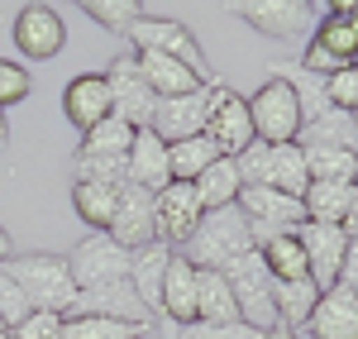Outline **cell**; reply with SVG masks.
<instances>
[{
	"label": "cell",
	"mask_w": 358,
	"mask_h": 339,
	"mask_svg": "<svg viewBox=\"0 0 358 339\" xmlns=\"http://www.w3.org/2000/svg\"><path fill=\"white\" fill-rule=\"evenodd\" d=\"M0 273L24 291V301L34 311H48V315H67L77 311V282H72V268L62 254H15L0 263Z\"/></svg>",
	"instance_id": "1"
},
{
	"label": "cell",
	"mask_w": 358,
	"mask_h": 339,
	"mask_svg": "<svg viewBox=\"0 0 358 339\" xmlns=\"http://www.w3.org/2000/svg\"><path fill=\"white\" fill-rule=\"evenodd\" d=\"M358 62V15H354V0H339V5H325L320 20L310 29L301 48V72L310 77H334L344 67Z\"/></svg>",
	"instance_id": "2"
},
{
	"label": "cell",
	"mask_w": 358,
	"mask_h": 339,
	"mask_svg": "<svg viewBox=\"0 0 358 339\" xmlns=\"http://www.w3.org/2000/svg\"><path fill=\"white\" fill-rule=\"evenodd\" d=\"M248 249H258V244H253V234H248L239 205H224V210H206V215H201L196 234L182 244V249H177V254L187 258L192 268L224 273V268H229L234 258H244Z\"/></svg>",
	"instance_id": "3"
},
{
	"label": "cell",
	"mask_w": 358,
	"mask_h": 339,
	"mask_svg": "<svg viewBox=\"0 0 358 339\" xmlns=\"http://www.w3.org/2000/svg\"><path fill=\"white\" fill-rule=\"evenodd\" d=\"M248 120L258 143H296L301 134V96L287 77H268L248 96Z\"/></svg>",
	"instance_id": "4"
},
{
	"label": "cell",
	"mask_w": 358,
	"mask_h": 339,
	"mask_svg": "<svg viewBox=\"0 0 358 339\" xmlns=\"http://www.w3.org/2000/svg\"><path fill=\"white\" fill-rule=\"evenodd\" d=\"M224 282H229V291H234V306H239V320H244V325H253L258 335L277 330L273 277H268V268H263V254H258V249H248L244 258H234V263L224 268Z\"/></svg>",
	"instance_id": "5"
},
{
	"label": "cell",
	"mask_w": 358,
	"mask_h": 339,
	"mask_svg": "<svg viewBox=\"0 0 358 339\" xmlns=\"http://www.w3.org/2000/svg\"><path fill=\"white\" fill-rule=\"evenodd\" d=\"M239 215H244L248 234H253V244L263 249L268 239H282V234H296L306 225V205L296 196H282L273 187H244L239 192Z\"/></svg>",
	"instance_id": "6"
},
{
	"label": "cell",
	"mask_w": 358,
	"mask_h": 339,
	"mask_svg": "<svg viewBox=\"0 0 358 339\" xmlns=\"http://www.w3.org/2000/svg\"><path fill=\"white\" fill-rule=\"evenodd\" d=\"M320 10L325 5H310V0H248V5H234V15L253 34L277 38V43H301V38H310Z\"/></svg>",
	"instance_id": "7"
},
{
	"label": "cell",
	"mask_w": 358,
	"mask_h": 339,
	"mask_svg": "<svg viewBox=\"0 0 358 339\" xmlns=\"http://www.w3.org/2000/svg\"><path fill=\"white\" fill-rule=\"evenodd\" d=\"M129 43H134V53L177 57V62H187L192 72H201L206 82H215V77H210V67H206V48H201V38H196L187 24H177V20H163V15H143V20L129 29Z\"/></svg>",
	"instance_id": "8"
},
{
	"label": "cell",
	"mask_w": 358,
	"mask_h": 339,
	"mask_svg": "<svg viewBox=\"0 0 358 339\" xmlns=\"http://www.w3.org/2000/svg\"><path fill=\"white\" fill-rule=\"evenodd\" d=\"M101 77L110 86V115L115 120H124L129 129H148V124H153V110H158V96L138 77V57L134 53L110 57V67H106Z\"/></svg>",
	"instance_id": "9"
},
{
	"label": "cell",
	"mask_w": 358,
	"mask_h": 339,
	"mask_svg": "<svg viewBox=\"0 0 358 339\" xmlns=\"http://www.w3.org/2000/svg\"><path fill=\"white\" fill-rule=\"evenodd\" d=\"M129 249H120L110 234H86L82 244L67 254V268H72V282L77 291L86 287H106V282H124L129 277Z\"/></svg>",
	"instance_id": "10"
},
{
	"label": "cell",
	"mask_w": 358,
	"mask_h": 339,
	"mask_svg": "<svg viewBox=\"0 0 358 339\" xmlns=\"http://www.w3.org/2000/svg\"><path fill=\"white\" fill-rule=\"evenodd\" d=\"M206 139L220 143L224 158H239L253 143V120H248V96L229 91L224 82L210 86V115H206Z\"/></svg>",
	"instance_id": "11"
},
{
	"label": "cell",
	"mask_w": 358,
	"mask_h": 339,
	"mask_svg": "<svg viewBox=\"0 0 358 339\" xmlns=\"http://www.w3.org/2000/svg\"><path fill=\"white\" fill-rule=\"evenodd\" d=\"M106 234H110L120 249H129V254L158 244V205H153V192L124 182L120 187V205H115V220H110Z\"/></svg>",
	"instance_id": "12"
},
{
	"label": "cell",
	"mask_w": 358,
	"mask_h": 339,
	"mask_svg": "<svg viewBox=\"0 0 358 339\" xmlns=\"http://www.w3.org/2000/svg\"><path fill=\"white\" fill-rule=\"evenodd\" d=\"M15 48L29 57V62H48L67 48V24H62V15H57L53 5H24L20 15H15Z\"/></svg>",
	"instance_id": "13"
},
{
	"label": "cell",
	"mask_w": 358,
	"mask_h": 339,
	"mask_svg": "<svg viewBox=\"0 0 358 339\" xmlns=\"http://www.w3.org/2000/svg\"><path fill=\"white\" fill-rule=\"evenodd\" d=\"M153 205H158V244H167V249H182L196 234L201 215H206V205H201L192 182H167L153 196Z\"/></svg>",
	"instance_id": "14"
},
{
	"label": "cell",
	"mask_w": 358,
	"mask_h": 339,
	"mask_svg": "<svg viewBox=\"0 0 358 339\" xmlns=\"http://www.w3.org/2000/svg\"><path fill=\"white\" fill-rule=\"evenodd\" d=\"M296 239H301L306 263H310V282L320 287V291H330V287L339 282L344 254H349V229L344 225H310V220H306V225L296 229Z\"/></svg>",
	"instance_id": "15"
},
{
	"label": "cell",
	"mask_w": 358,
	"mask_h": 339,
	"mask_svg": "<svg viewBox=\"0 0 358 339\" xmlns=\"http://www.w3.org/2000/svg\"><path fill=\"white\" fill-rule=\"evenodd\" d=\"M215 86V82H210ZM210 86H201L192 96H172V101H158L153 110V134L163 143H182V139H201L206 134V115H210Z\"/></svg>",
	"instance_id": "16"
},
{
	"label": "cell",
	"mask_w": 358,
	"mask_h": 339,
	"mask_svg": "<svg viewBox=\"0 0 358 339\" xmlns=\"http://www.w3.org/2000/svg\"><path fill=\"white\" fill-rule=\"evenodd\" d=\"M72 315H106V320H124V325H138V330H153V315L138 301V291L124 282H106V287H86L77 296V311Z\"/></svg>",
	"instance_id": "17"
},
{
	"label": "cell",
	"mask_w": 358,
	"mask_h": 339,
	"mask_svg": "<svg viewBox=\"0 0 358 339\" xmlns=\"http://www.w3.org/2000/svg\"><path fill=\"white\" fill-rule=\"evenodd\" d=\"M62 115H67V124L77 134H91L101 120H110V86H106V77L101 72L72 77L67 91H62Z\"/></svg>",
	"instance_id": "18"
},
{
	"label": "cell",
	"mask_w": 358,
	"mask_h": 339,
	"mask_svg": "<svg viewBox=\"0 0 358 339\" xmlns=\"http://www.w3.org/2000/svg\"><path fill=\"white\" fill-rule=\"evenodd\" d=\"M158 315L172 320L177 330L196 325V268L177 254V249H172L167 273H163V301H158ZM177 330H172V335H177Z\"/></svg>",
	"instance_id": "19"
},
{
	"label": "cell",
	"mask_w": 358,
	"mask_h": 339,
	"mask_svg": "<svg viewBox=\"0 0 358 339\" xmlns=\"http://www.w3.org/2000/svg\"><path fill=\"white\" fill-rule=\"evenodd\" d=\"M310 339H358V291L334 282L330 291H320V306L306 320Z\"/></svg>",
	"instance_id": "20"
},
{
	"label": "cell",
	"mask_w": 358,
	"mask_h": 339,
	"mask_svg": "<svg viewBox=\"0 0 358 339\" xmlns=\"http://www.w3.org/2000/svg\"><path fill=\"white\" fill-rule=\"evenodd\" d=\"M138 57V77L148 82V91L158 96V101H172V96H192L201 86H210L201 72H192L187 62H177V57H158V53H134Z\"/></svg>",
	"instance_id": "21"
},
{
	"label": "cell",
	"mask_w": 358,
	"mask_h": 339,
	"mask_svg": "<svg viewBox=\"0 0 358 339\" xmlns=\"http://www.w3.org/2000/svg\"><path fill=\"white\" fill-rule=\"evenodd\" d=\"M129 182L143 187V192H163L172 182V168H167V143L153 134V129H138L134 143H129Z\"/></svg>",
	"instance_id": "22"
},
{
	"label": "cell",
	"mask_w": 358,
	"mask_h": 339,
	"mask_svg": "<svg viewBox=\"0 0 358 339\" xmlns=\"http://www.w3.org/2000/svg\"><path fill=\"white\" fill-rule=\"evenodd\" d=\"M234 320H239V306L224 273L196 268V325H234Z\"/></svg>",
	"instance_id": "23"
},
{
	"label": "cell",
	"mask_w": 358,
	"mask_h": 339,
	"mask_svg": "<svg viewBox=\"0 0 358 339\" xmlns=\"http://www.w3.org/2000/svg\"><path fill=\"white\" fill-rule=\"evenodd\" d=\"M354 182H310L306 187V220L310 225H344L349 220V210H354Z\"/></svg>",
	"instance_id": "24"
},
{
	"label": "cell",
	"mask_w": 358,
	"mask_h": 339,
	"mask_svg": "<svg viewBox=\"0 0 358 339\" xmlns=\"http://www.w3.org/2000/svg\"><path fill=\"white\" fill-rule=\"evenodd\" d=\"M273 306H277V330H306V320L320 306V287L310 277H296V282H273Z\"/></svg>",
	"instance_id": "25"
},
{
	"label": "cell",
	"mask_w": 358,
	"mask_h": 339,
	"mask_svg": "<svg viewBox=\"0 0 358 339\" xmlns=\"http://www.w3.org/2000/svg\"><path fill=\"white\" fill-rule=\"evenodd\" d=\"M167 258L172 249L167 244H148L129 258V287L138 291V301L148 306V315H158V301H163V273H167Z\"/></svg>",
	"instance_id": "26"
},
{
	"label": "cell",
	"mask_w": 358,
	"mask_h": 339,
	"mask_svg": "<svg viewBox=\"0 0 358 339\" xmlns=\"http://www.w3.org/2000/svg\"><path fill=\"white\" fill-rule=\"evenodd\" d=\"M263 187H273L282 196H306V187H310V172H306V153L301 143H273L268 148V182Z\"/></svg>",
	"instance_id": "27"
},
{
	"label": "cell",
	"mask_w": 358,
	"mask_h": 339,
	"mask_svg": "<svg viewBox=\"0 0 358 339\" xmlns=\"http://www.w3.org/2000/svg\"><path fill=\"white\" fill-rule=\"evenodd\" d=\"M224 153L215 139H182V143H167V168H172V182H196L206 168H215Z\"/></svg>",
	"instance_id": "28"
},
{
	"label": "cell",
	"mask_w": 358,
	"mask_h": 339,
	"mask_svg": "<svg viewBox=\"0 0 358 339\" xmlns=\"http://www.w3.org/2000/svg\"><path fill=\"white\" fill-rule=\"evenodd\" d=\"M72 205L82 215L91 234H106L115 220V205H120V187H101V182H72Z\"/></svg>",
	"instance_id": "29"
},
{
	"label": "cell",
	"mask_w": 358,
	"mask_h": 339,
	"mask_svg": "<svg viewBox=\"0 0 358 339\" xmlns=\"http://www.w3.org/2000/svg\"><path fill=\"white\" fill-rule=\"evenodd\" d=\"M192 187H196V196H201V205H206V210H224V205H234V201H239V192H244L234 158H220L215 168H206Z\"/></svg>",
	"instance_id": "30"
},
{
	"label": "cell",
	"mask_w": 358,
	"mask_h": 339,
	"mask_svg": "<svg viewBox=\"0 0 358 339\" xmlns=\"http://www.w3.org/2000/svg\"><path fill=\"white\" fill-rule=\"evenodd\" d=\"M263 268L273 282H296V277H310V263H306V249L296 234H282V239H268L263 249Z\"/></svg>",
	"instance_id": "31"
},
{
	"label": "cell",
	"mask_w": 358,
	"mask_h": 339,
	"mask_svg": "<svg viewBox=\"0 0 358 339\" xmlns=\"http://www.w3.org/2000/svg\"><path fill=\"white\" fill-rule=\"evenodd\" d=\"M138 129H129L124 120H101L91 134H82V143H77V153L82 158H129V143H134Z\"/></svg>",
	"instance_id": "32"
},
{
	"label": "cell",
	"mask_w": 358,
	"mask_h": 339,
	"mask_svg": "<svg viewBox=\"0 0 358 339\" xmlns=\"http://www.w3.org/2000/svg\"><path fill=\"white\" fill-rule=\"evenodd\" d=\"M148 330L124 325V320H106V315H67L62 320V339H143Z\"/></svg>",
	"instance_id": "33"
},
{
	"label": "cell",
	"mask_w": 358,
	"mask_h": 339,
	"mask_svg": "<svg viewBox=\"0 0 358 339\" xmlns=\"http://www.w3.org/2000/svg\"><path fill=\"white\" fill-rule=\"evenodd\" d=\"M301 153L310 182H354L358 153H344V148H301Z\"/></svg>",
	"instance_id": "34"
},
{
	"label": "cell",
	"mask_w": 358,
	"mask_h": 339,
	"mask_svg": "<svg viewBox=\"0 0 358 339\" xmlns=\"http://www.w3.org/2000/svg\"><path fill=\"white\" fill-rule=\"evenodd\" d=\"M82 15L110 34H129L143 20V5H134V0H82Z\"/></svg>",
	"instance_id": "35"
},
{
	"label": "cell",
	"mask_w": 358,
	"mask_h": 339,
	"mask_svg": "<svg viewBox=\"0 0 358 339\" xmlns=\"http://www.w3.org/2000/svg\"><path fill=\"white\" fill-rule=\"evenodd\" d=\"M77 182H101V187H124L129 182V158H72Z\"/></svg>",
	"instance_id": "36"
},
{
	"label": "cell",
	"mask_w": 358,
	"mask_h": 339,
	"mask_svg": "<svg viewBox=\"0 0 358 339\" xmlns=\"http://www.w3.org/2000/svg\"><path fill=\"white\" fill-rule=\"evenodd\" d=\"M29 91H34V77L20 62L0 57V115L10 110V106H20V101H29Z\"/></svg>",
	"instance_id": "37"
},
{
	"label": "cell",
	"mask_w": 358,
	"mask_h": 339,
	"mask_svg": "<svg viewBox=\"0 0 358 339\" xmlns=\"http://www.w3.org/2000/svg\"><path fill=\"white\" fill-rule=\"evenodd\" d=\"M325 82V96H330L334 110L354 115L358 110V67H344V72H334V77H320Z\"/></svg>",
	"instance_id": "38"
},
{
	"label": "cell",
	"mask_w": 358,
	"mask_h": 339,
	"mask_svg": "<svg viewBox=\"0 0 358 339\" xmlns=\"http://www.w3.org/2000/svg\"><path fill=\"white\" fill-rule=\"evenodd\" d=\"M268 148H273V143L253 139L244 153L234 158V168H239V182H244V187H263V182H268Z\"/></svg>",
	"instance_id": "39"
},
{
	"label": "cell",
	"mask_w": 358,
	"mask_h": 339,
	"mask_svg": "<svg viewBox=\"0 0 358 339\" xmlns=\"http://www.w3.org/2000/svg\"><path fill=\"white\" fill-rule=\"evenodd\" d=\"M10 339H62V315H48V311H29L24 325H15Z\"/></svg>",
	"instance_id": "40"
},
{
	"label": "cell",
	"mask_w": 358,
	"mask_h": 339,
	"mask_svg": "<svg viewBox=\"0 0 358 339\" xmlns=\"http://www.w3.org/2000/svg\"><path fill=\"white\" fill-rule=\"evenodd\" d=\"M29 311H34V306L24 301V291H20V287H15L10 277H5V273H0V320H5V330L24 325V315H29Z\"/></svg>",
	"instance_id": "41"
},
{
	"label": "cell",
	"mask_w": 358,
	"mask_h": 339,
	"mask_svg": "<svg viewBox=\"0 0 358 339\" xmlns=\"http://www.w3.org/2000/svg\"><path fill=\"white\" fill-rule=\"evenodd\" d=\"M172 339H263V335L253 325H244V320H234V325H187Z\"/></svg>",
	"instance_id": "42"
},
{
	"label": "cell",
	"mask_w": 358,
	"mask_h": 339,
	"mask_svg": "<svg viewBox=\"0 0 358 339\" xmlns=\"http://www.w3.org/2000/svg\"><path fill=\"white\" fill-rule=\"evenodd\" d=\"M339 287L358 291V234H349V254H344V268H339Z\"/></svg>",
	"instance_id": "43"
},
{
	"label": "cell",
	"mask_w": 358,
	"mask_h": 339,
	"mask_svg": "<svg viewBox=\"0 0 358 339\" xmlns=\"http://www.w3.org/2000/svg\"><path fill=\"white\" fill-rule=\"evenodd\" d=\"M5 258H15V239H10V229L0 225V263H5Z\"/></svg>",
	"instance_id": "44"
},
{
	"label": "cell",
	"mask_w": 358,
	"mask_h": 339,
	"mask_svg": "<svg viewBox=\"0 0 358 339\" xmlns=\"http://www.w3.org/2000/svg\"><path fill=\"white\" fill-rule=\"evenodd\" d=\"M344 229H349V234H358V192H354V210H349V220H344Z\"/></svg>",
	"instance_id": "45"
},
{
	"label": "cell",
	"mask_w": 358,
	"mask_h": 339,
	"mask_svg": "<svg viewBox=\"0 0 358 339\" xmlns=\"http://www.w3.org/2000/svg\"><path fill=\"white\" fill-rule=\"evenodd\" d=\"M5 143H10V124H5V115H0V153H5Z\"/></svg>",
	"instance_id": "46"
},
{
	"label": "cell",
	"mask_w": 358,
	"mask_h": 339,
	"mask_svg": "<svg viewBox=\"0 0 358 339\" xmlns=\"http://www.w3.org/2000/svg\"><path fill=\"white\" fill-rule=\"evenodd\" d=\"M263 339H301V335H292V330H268Z\"/></svg>",
	"instance_id": "47"
},
{
	"label": "cell",
	"mask_w": 358,
	"mask_h": 339,
	"mask_svg": "<svg viewBox=\"0 0 358 339\" xmlns=\"http://www.w3.org/2000/svg\"><path fill=\"white\" fill-rule=\"evenodd\" d=\"M0 339H10V330H0Z\"/></svg>",
	"instance_id": "48"
},
{
	"label": "cell",
	"mask_w": 358,
	"mask_h": 339,
	"mask_svg": "<svg viewBox=\"0 0 358 339\" xmlns=\"http://www.w3.org/2000/svg\"><path fill=\"white\" fill-rule=\"evenodd\" d=\"M354 129H358V110H354Z\"/></svg>",
	"instance_id": "49"
},
{
	"label": "cell",
	"mask_w": 358,
	"mask_h": 339,
	"mask_svg": "<svg viewBox=\"0 0 358 339\" xmlns=\"http://www.w3.org/2000/svg\"><path fill=\"white\" fill-rule=\"evenodd\" d=\"M354 15H358V0H354Z\"/></svg>",
	"instance_id": "50"
},
{
	"label": "cell",
	"mask_w": 358,
	"mask_h": 339,
	"mask_svg": "<svg viewBox=\"0 0 358 339\" xmlns=\"http://www.w3.org/2000/svg\"><path fill=\"white\" fill-rule=\"evenodd\" d=\"M354 187H358V172H354Z\"/></svg>",
	"instance_id": "51"
},
{
	"label": "cell",
	"mask_w": 358,
	"mask_h": 339,
	"mask_svg": "<svg viewBox=\"0 0 358 339\" xmlns=\"http://www.w3.org/2000/svg\"><path fill=\"white\" fill-rule=\"evenodd\" d=\"M0 330H5V320H0Z\"/></svg>",
	"instance_id": "52"
},
{
	"label": "cell",
	"mask_w": 358,
	"mask_h": 339,
	"mask_svg": "<svg viewBox=\"0 0 358 339\" xmlns=\"http://www.w3.org/2000/svg\"><path fill=\"white\" fill-rule=\"evenodd\" d=\"M354 67H358V62H354Z\"/></svg>",
	"instance_id": "53"
}]
</instances>
